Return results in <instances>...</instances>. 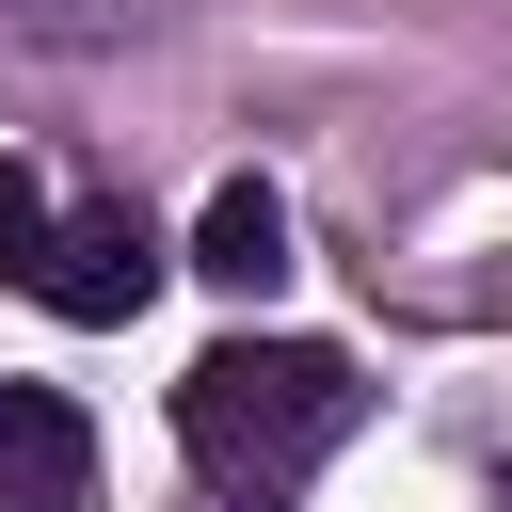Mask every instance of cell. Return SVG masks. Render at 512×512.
<instances>
[{
    "label": "cell",
    "instance_id": "cell-1",
    "mask_svg": "<svg viewBox=\"0 0 512 512\" xmlns=\"http://www.w3.org/2000/svg\"><path fill=\"white\" fill-rule=\"evenodd\" d=\"M352 416H368V384H352V352H320V336H224V352L176 368V448H192L224 496H288Z\"/></svg>",
    "mask_w": 512,
    "mask_h": 512
},
{
    "label": "cell",
    "instance_id": "cell-2",
    "mask_svg": "<svg viewBox=\"0 0 512 512\" xmlns=\"http://www.w3.org/2000/svg\"><path fill=\"white\" fill-rule=\"evenodd\" d=\"M32 304H48V320H80V336L144 320V304H160V224H144L128 192H112V208H64V240H48Z\"/></svg>",
    "mask_w": 512,
    "mask_h": 512
},
{
    "label": "cell",
    "instance_id": "cell-3",
    "mask_svg": "<svg viewBox=\"0 0 512 512\" xmlns=\"http://www.w3.org/2000/svg\"><path fill=\"white\" fill-rule=\"evenodd\" d=\"M0 512H96V416L64 384H0Z\"/></svg>",
    "mask_w": 512,
    "mask_h": 512
},
{
    "label": "cell",
    "instance_id": "cell-4",
    "mask_svg": "<svg viewBox=\"0 0 512 512\" xmlns=\"http://www.w3.org/2000/svg\"><path fill=\"white\" fill-rule=\"evenodd\" d=\"M192 272L240 288V304H272V288H288V192H272V176H224L208 224H192Z\"/></svg>",
    "mask_w": 512,
    "mask_h": 512
},
{
    "label": "cell",
    "instance_id": "cell-5",
    "mask_svg": "<svg viewBox=\"0 0 512 512\" xmlns=\"http://www.w3.org/2000/svg\"><path fill=\"white\" fill-rule=\"evenodd\" d=\"M48 240H64V224H48L32 160H0V288H32V272H48Z\"/></svg>",
    "mask_w": 512,
    "mask_h": 512
}]
</instances>
